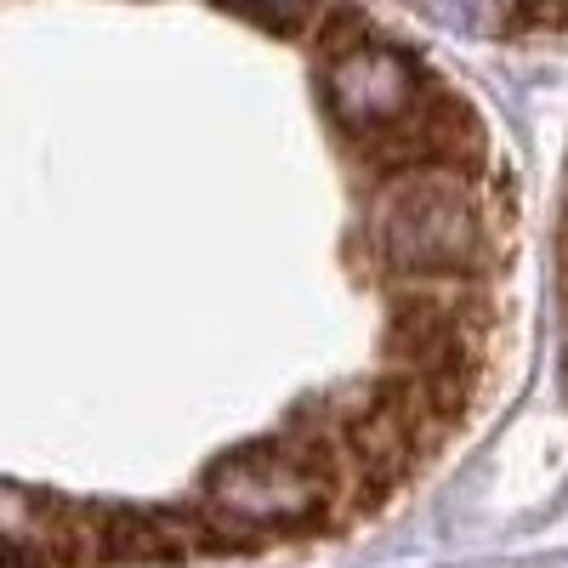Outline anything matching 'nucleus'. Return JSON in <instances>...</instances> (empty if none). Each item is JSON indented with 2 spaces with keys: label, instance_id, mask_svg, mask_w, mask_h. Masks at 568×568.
Returning a JSON list of instances; mask_svg holds the SVG:
<instances>
[{
  "label": "nucleus",
  "instance_id": "obj_1",
  "mask_svg": "<svg viewBox=\"0 0 568 568\" xmlns=\"http://www.w3.org/2000/svg\"><path fill=\"white\" fill-rule=\"evenodd\" d=\"M557 324H562V375H568V182L557 211Z\"/></svg>",
  "mask_w": 568,
  "mask_h": 568
}]
</instances>
